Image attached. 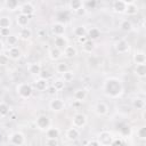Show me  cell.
Masks as SVG:
<instances>
[{
    "mask_svg": "<svg viewBox=\"0 0 146 146\" xmlns=\"http://www.w3.org/2000/svg\"><path fill=\"white\" fill-rule=\"evenodd\" d=\"M133 73L140 78V79H144L146 76V64H138L135 66L133 68Z\"/></svg>",
    "mask_w": 146,
    "mask_h": 146,
    "instance_id": "28",
    "label": "cell"
},
{
    "mask_svg": "<svg viewBox=\"0 0 146 146\" xmlns=\"http://www.w3.org/2000/svg\"><path fill=\"white\" fill-rule=\"evenodd\" d=\"M103 90H104V92L107 97L119 98L123 94V84H122L121 80H119L117 78L111 76V78H107L104 81Z\"/></svg>",
    "mask_w": 146,
    "mask_h": 146,
    "instance_id": "1",
    "label": "cell"
},
{
    "mask_svg": "<svg viewBox=\"0 0 146 146\" xmlns=\"http://www.w3.org/2000/svg\"><path fill=\"white\" fill-rule=\"evenodd\" d=\"M9 59L11 60H18L21 57H22V51L18 47H11L8 49V52H7Z\"/></svg>",
    "mask_w": 146,
    "mask_h": 146,
    "instance_id": "19",
    "label": "cell"
},
{
    "mask_svg": "<svg viewBox=\"0 0 146 146\" xmlns=\"http://www.w3.org/2000/svg\"><path fill=\"white\" fill-rule=\"evenodd\" d=\"M33 86H34V88H35L38 91H46L49 84H48V81H47V80H43V79L38 78V79L34 80Z\"/></svg>",
    "mask_w": 146,
    "mask_h": 146,
    "instance_id": "20",
    "label": "cell"
},
{
    "mask_svg": "<svg viewBox=\"0 0 146 146\" xmlns=\"http://www.w3.org/2000/svg\"><path fill=\"white\" fill-rule=\"evenodd\" d=\"M83 2H84V1H82V0H71V1L68 2V9L75 14L80 8H82V7L84 6Z\"/></svg>",
    "mask_w": 146,
    "mask_h": 146,
    "instance_id": "27",
    "label": "cell"
},
{
    "mask_svg": "<svg viewBox=\"0 0 146 146\" xmlns=\"http://www.w3.org/2000/svg\"><path fill=\"white\" fill-rule=\"evenodd\" d=\"M132 59H133V63L136 65L145 64L146 63V54L143 50H136L133 52V55H132Z\"/></svg>",
    "mask_w": 146,
    "mask_h": 146,
    "instance_id": "14",
    "label": "cell"
},
{
    "mask_svg": "<svg viewBox=\"0 0 146 146\" xmlns=\"http://www.w3.org/2000/svg\"><path fill=\"white\" fill-rule=\"evenodd\" d=\"M9 63V57L7 54L0 52V66H6Z\"/></svg>",
    "mask_w": 146,
    "mask_h": 146,
    "instance_id": "42",
    "label": "cell"
},
{
    "mask_svg": "<svg viewBox=\"0 0 146 146\" xmlns=\"http://www.w3.org/2000/svg\"><path fill=\"white\" fill-rule=\"evenodd\" d=\"M73 78H74V73L72 71H70V70L67 72H65L64 74H62V80L64 82H70V81L73 80Z\"/></svg>",
    "mask_w": 146,
    "mask_h": 146,
    "instance_id": "40",
    "label": "cell"
},
{
    "mask_svg": "<svg viewBox=\"0 0 146 146\" xmlns=\"http://www.w3.org/2000/svg\"><path fill=\"white\" fill-rule=\"evenodd\" d=\"M16 92L22 99H29L33 94V88L27 82H21L16 86Z\"/></svg>",
    "mask_w": 146,
    "mask_h": 146,
    "instance_id": "2",
    "label": "cell"
},
{
    "mask_svg": "<svg viewBox=\"0 0 146 146\" xmlns=\"http://www.w3.org/2000/svg\"><path fill=\"white\" fill-rule=\"evenodd\" d=\"M18 38L26 41V40H30L32 38V30L30 27H23L19 30V33H18Z\"/></svg>",
    "mask_w": 146,
    "mask_h": 146,
    "instance_id": "29",
    "label": "cell"
},
{
    "mask_svg": "<svg viewBox=\"0 0 146 146\" xmlns=\"http://www.w3.org/2000/svg\"><path fill=\"white\" fill-rule=\"evenodd\" d=\"M55 70H56L57 73H59V74H64L65 72L68 71V65H67L65 62H59V63L56 64Z\"/></svg>",
    "mask_w": 146,
    "mask_h": 146,
    "instance_id": "37",
    "label": "cell"
},
{
    "mask_svg": "<svg viewBox=\"0 0 146 146\" xmlns=\"http://www.w3.org/2000/svg\"><path fill=\"white\" fill-rule=\"evenodd\" d=\"M86 14H87V9H86V7H84V6H83L82 8H80V9L75 13V15H78V16H84Z\"/></svg>",
    "mask_w": 146,
    "mask_h": 146,
    "instance_id": "47",
    "label": "cell"
},
{
    "mask_svg": "<svg viewBox=\"0 0 146 146\" xmlns=\"http://www.w3.org/2000/svg\"><path fill=\"white\" fill-rule=\"evenodd\" d=\"M87 96H88V91H87V89H84V88H79V89H76V90L74 91V94H73V98H74L75 100H78V102H83V100H86Z\"/></svg>",
    "mask_w": 146,
    "mask_h": 146,
    "instance_id": "21",
    "label": "cell"
},
{
    "mask_svg": "<svg viewBox=\"0 0 146 146\" xmlns=\"http://www.w3.org/2000/svg\"><path fill=\"white\" fill-rule=\"evenodd\" d=\"M50 31L55 36H64L65 31H66V25L65 23H59V22H55L51 24L50 26Z\"/></svg>",
    "mask_w": 146,
    "mask_h": 146,
    "instance_id": "7",
    "label": "cell"
},
{
    "mask_svg": "<svg viewBox=\"0 0 146 146\" xmlns=\"http://www.w3.org/2000/svg\"><path fill=\"white\" fill-rule=\"evenodd\" d=\"M3 8H5V7H3V2H1V1H0V13L3 10Z\"/></svg>",
    "mask_w": 146,
    "mask_h": 146,
    "instance_id": "51",
    "label": "cell"
},
{
    "mask_svg": "<svg viewBox=\"0 0 146 146\" xmlns=\"http://www.w3.org/2000/svg\"><path fill=\"white\" fill-rule=\"evenodd\" d=\"M88 122V119H87V115L83 114V113H75L73 116H72V127L74 128H83L86 127Z\"/></svg>",
    "mask_w": 146,
    "mask_h": 146,
    "instance_id": "5",
    "label": "cell"
},
{
    "mask_svg": "<svg viewBox=\"0 0 146 146\" xmlns=\"http://www.w3.org/2000/svg\"><path fill=\"white\" fill-rule=\"evenodd\" d=\"M84 146H100V145H99V143H98L97 139H91V140H89Z\"/></svg>",
    "mask_w": 146,
    "mask_h": 146,
    "instance_id": "46",
    "label": "cell"
},
{
    "mask_svg": "<svg viewBox=\"0 0 146 146\" xmlns=\"http://www.w3.org/2000/svg\"><path fill=\"white\" fill-rule=\"evenodd\" d=\"M18 40H19V38H18V35H16V34H10L9 36H7L6 38V42H7V44L11 48V47H16V44L18 43Z\"/></svg>",
    "mask_w": 146,
    "mask_h": 146,
    "instance_id": "36",
    "label": "cell"
},
{
    "mask_svg": "<svg viewBox=\"0 0 146 146\" xmlns=\"http://www.w3.org/2000/svg\"><path fill=\"white\" fill-rule=\"evenodd\" d=\"M125 7H127V1L124 0H115L112 3V8L116 14H124Z\"/></svg>",
    "mask_w": 146,
    "mask_h": 146,
    "instance_id": "12",
    "label": "cell"
},
{
    "mask_svg": "<svg viewBox=\"0 0 146 146\" xmlns=\"http://www.w3.org/2000/svg\"><path fill=\"white\" fill-rule=\"evenodd\" d=\"M65 137L67 140L70 141H75L76 139H79L80 137V130L78 128H74V127H71L66 130L65 132Z\"/></svg>",
    "mask_w": 146,
    "mask_h": 146,
    "instance_id": "11",
    "label": "cell"
},
{
    "mask_svg": "<svg viewBox=\"0 0 146 146\" xmlns=\"http://www.w3.org/2000/svg\"><path fill=\"white\" fill-rule=\"evenodd\" d=\"M2 49H3V42L0 40V52L2 51Z\"/></svg>",
    "mask_w": 146,
    "mask_h": 146,
    "instance_id": "52",
    "label": "cell"
},
{
    "mask_svg": "<svg viewBox=\"0 0 146 146\" xmlns=\"http://www.w3.org/2000/svg\"><path fill=\"white\" fill-rule=\"evenodd\" d=\"M34 11H35V7L33 6L32 2H23L19 6V13L21 14H24V15H26L29 17L31 15H33Z\"/></svg>",
    "mask_w": 146,
    "mask_h": 146,
    "instance_id": "10",
    "label": "cell"
},
{
    "mask_svg": "<svg viewBox=\"0 0 146 146\" xmlns=\"http://www.w3.org/2000/svg\"><path fill=\"white\" fill-rule=\"evenodd\" d=\"M8 141L13 146H23L25 144V135L21 131H14L8 136Z\"/></svg>",
    "mask_w": 146,
    "mask_h": 146,
    "instance_id": "3",
    "label": "cell"
},
{
    "mask_svg": "<svg viewBox=\"0 0 146 146\" xmlns=\"http://www.w3.org/2000/svg\"><path fill=\"white\" fill-rule=\"evenodd\" d=\"M62 56H63V50H60V49H58V48H56V47L50 48L49 51H48V57H49V59L52 60V62L59 60V59L62 58Z\"/></svg>",
    "mask_w": 146,
    "mask_h": 146,
    "instance_id": "13",
    "label": "cell"
},
{
    "mask_svg": "<svg viewBox=\"0 0 146 146\" xmlns=\"http://www.w3.org/2000/svg\"><path fill=\"white\" fill-rule=\"evenodd\" d=\"M83 5H84V7H86V9L88 10V9H95L96 8V6H97V1L96 0H88V1H86V2H83Z\"/></svg>",
    "mask_w": 146,
    "mask_h": 146,
    "instance_id": "43",
    "label": "cell"
},
{
    "mask_svg": "<svg viewBox=\"0 0 146 146\" xmlns=\"http://www.w3.org/2000/svg\"><path fill=\"white\" fill-rule=\"evenodd\" d=\"M11 26V18L9 16L0 17V29H10Z\"/></svg>",
    "mask_w": 146,
    "mask_h": 146,
    "instance_id": "35",
    "label": "cell"
},
{
    "mask_svg": "<svg viewBox=\"0 0 146 146\" xmlns=\"http://www.w3.org/2000/svg\"><path fill=\"white\" fill-rule=\"evenodd\" d=\"M19 6H21V3L17 0H6L3 2V7L9 11H15V10L19 9Z\"/></svg>",
    "mask_w": 146,
    "mask_h": 146,
    "instance_id": "22",
    "label": "cell"
},
{
    "mask_svg": "<svg viewBox=\"0 0 146 146\" xmlns=\"http://www.w3.org/2000/svg\"><path fill=\"white\" fill-rule=\"evenodd\" d=\"M27 70H29V73H30L31 75H33V76H39V74H40V72H41V70H42V67H41V64H39V63H32V64L29 65Z\"/></svg>",
    "mask_w": 146,
    "mask_h": 146,
    "instance_id": "25",
    "label": "cell"
},
{
    "mask_svg": "<svg viewBox=\"0 0 146 146\" xmlns=\"http://www.w3.org/2000/svg\"><path fill=\"white\" fill-rule=\"evenodd\" d=\"M97 140L100 146H111L113 144V136L110 131H102L98 135Z\"/></svg>",
    "mask_w": 146,
    "mask_h": 146,
    "instance_id": "6",
    "label": "cell"
},
{
    "mask_svg": "<svg viewBox=\"0 0 146 146\" xmlns=\"http://www.w3.org/2000/svg\"><path fill=\"white\" fill-rule=\"evenodd\" d=\"M29 23H30V17H29V16H26V15H24V14H21V13L16 15V24H17L21 29L27 27Z\"/></svg>",
    "mask_w": 146,
    "mask_h": 146,
    "instance_id": "16",
    "label": "cell"
},
{
    "mask_svg": "<svg viewBox=\"0 0 146 146\" xmlns=\"http://www.w3.org/2000/svg\"><path fill=\"white\" fill-rule=\"evenodd\" d=\"M44 146H59L58 139H50V138H46V140H44Z\"/></svg>",
    "mask_w": 146,
    "mask_h": 146,
    "instance_id": "44",
    "label": "cell"
},
{
    "mask_svg": "<svg viewBox=\"0 0 146 146\" xmlns=\"http://www.w3.org/2000/svg\"><path fill=\"white\" fill-rule=\"evenodd\" d=\"M44 132H46L47 138H50V139H58V137H59V135H60L59 129L56 128V127H50V128H48Z\"/></svg>",
    "mask_w": 146,
    "mask_h": 146,
    "instance_id": "26",
    "label": "cell"
},
{
    "mask_svg": "<svg viewBox=\"0 0 146 146\" xmlns=\"http://www.w3.org/2000/svg\"><path fill=\"white\" fill-rule=\"evenodd\" d=\"M0 35L1 36H9L10 35V29H0Z\"/></svg>",
    "mask_w": 146,
    "mask_h": 146,
    "instance_id": "45",
    "label": "cell"
},
{
    "mask_svg": "<svg viewBox=\"0 0 146 146\" xmlns=\"http://www.w3.org/2000/svg\"><path fill=\"white\" fill-rule=\"evenodd\" d=\"M68 46L67 44V40L65 39V36H55L54 39V47L60 49V50H64V48Z\"/></svg>",
    "mask_w": 146,
    "mask_h": 146,
    "instance_id": "24",
    "label": "cell"
},
{
    "mask_svg": "<svg viewBox=\"0 0 146 146\" xmlns=\"http://www.w3.org/2000/svg\"><path fill=\"white\" fill-rule=\"evenodd\" d=\"M137 137L140 139V140H145L146 139V127L141 125L137 129Z\"/></svg>",
    "mask_w": 146,
    "mask_h": 146,
    "instance_id": "39",
    "label": "cell"
},
{
    "mask_svg": "<svg viewBox=\"0 0 146 146\" xmlns=\"http://www.w3.org/2000/svg\"><path fill=\"white\" fill-rule=\"evenodd\" d=\"M145 105H146V103H145V99H144V98L136 97V98H133V100H132V106H133L136 110H144V108H145Z\"/></svg>",
    "mask_w": 146,
    "mask_h": 146,
    "instance_id": "32",
    "label": "cell"
},
{
    "mask_svg": "<svg viewBox=\"0 0 146 146\" xmlns=\"http://www.w3.org/2000/svg\"><path fill=\"white\" fill-rule=\"evenodd\" d=\"M121 132H122L124 136H129L130 132H131V128H130V127H123V128L121 129Z\"/></svg>",
    "mask_w": 146,
    "mask_h": 146,
    "instance_id": "48",
    "label": "cell"
},
{
    "mask_svg": "<svg viewBox=\"0 0 146 146\" xmlns=\"http://www.w3.org/2000/svg\"><path fill=\"white\" fill-rule=\"evenodd\" d=\"M95 49V42L91 40H87L83 44H82V50L87 54H91Z\"/></svg>",
    "mask_w": 146,
    "mask_h": 146,
    "instance_id": "34",
    "label": "cell"
},
{
    "mask_svg": "<svg viewBox=\"0 0 146 146\" xmlns=\"http://www.w3.org/2000/svg\"><path fill=\"white\" fill-rule=\"evenodd\" d=\"M46 91H47V94H48V95H55V94L57 92V90H56L52 86H48V88H47V90H46Z\"/></svg>",
    "mask_w": 146,
    "mask_h": 146,
    "instance_id": "49",
    "label": "cell"
},
{
    "mask_svg": "<svg viewBox=\"0 0 146 146\" xmlns=\"http://www.w3.org/2000/svg\"><path fill=\"white\" fill-rule=\"evenodd\" d=\"M120 29L124 32H131L132 29H133V25L131 23V21L129 19H123L121 23H120Z\"/></svg>",
    "mask_w": 146,
    "mask_h": 146,
    "instance_id": "33",
    "label": "cell"
},
{
    "mask_svg": "<svg viewBox=\"0 0 146 146\" xmlns=\"http://www.w3.org/2000/svg\"><path fill=\"white\" fill-rule=\"evenodd\" d=\"M100 30L98 29V27H95V26H92V27H90L89 30H87V38H88V40H91V41H95V40H97V39H99L100 38Z\"/></svg>",
    "mask_w": 146,
    "mask_h": 146,
    "instance_id": "18",
    "label": "cell"
},
{
    "mask_svg": "<svg viewBox=\"0 0 146 146\" xmlns=\"http://www.w3.org/2000/svg\"><path fill=\"white\" fill-rule=\"evenodd\" d=\"M65 108V102L60 98H54L49 102V110L52 112H60Z\"/></svg>",
    "mask_w": 146,
    "mask_h": 146,
    "instance_id": "8",
    "label": "cell"
},
{
    "mask_svg": "<svg viewBox=\"0 0 146 146\" xmlns=\"http://www.w3.org/2000/svg\"><path fill=\"white\" fill-rule=\"evenodd\" d=\"M51 86H52L57 91H60V90L64 89V87H65V82H64L62 79H57V80L54 81V83H52Z\"/></svg>",
    "mask_w": 146,
    "mask_h": 146,
    "instance_id": "38",
    "label": "cell"
},
{
    "mask_svg": "<svg viewBox=\"0 0 146 146\" xmlns=\"http://www.w3.org/2000/svg\"><path fill=\"white\" fill-rule=\"evenodd\" d=\"M114 48H115V51L117 54H125L129 51L130 46L125 39H120L114 43Z\"/></svg>",
    "mask_w": 146,
    "mask_h": 146,
    "instance_id": "9",
    "label": "cell"
},
{
    "mask_svg": "<svg viewBox=\"0 0 146 146\" xmlns=\"http://www.w3.org/2000/svg\"><path fill=\"white\" fill-rule=\"evenodd\" d=\"M10 106L6 102H0V119H5L9 115Z\"/></svg>",
    "mask_w": 146,
    "mask_h": 146,
    "instance_id": "30",
    "label": "cell"
},
{
    "mask_svg": "<svg viewBox=\"0 0 146 146\" xmlns=\"http://www.w3.org/2000/svg\"><path fill=\"white\" fill-rule=\"evenodd\" d=\"M34 124H35V127L39 129V130H41V131H46L48 128H50L51 127V120L47 116V115H39V116H36V119H35V121H34Z\"/></svg>",
    "mask_w": 146,
    "mask_h": 146,
    "instance_id": "4",
    "label": "cell"
},
{
    "mask_svg": "<svg viewBox=\"0 0 146 146\" xmlns=\"http://www.w3.org/2000/svg\"><path fill=\"white\" fill-rule=\"evenodd\" d=\"M73 34H74L76 38L84 36V35H87V27H86L84 25H78V26L74 27Z\"/></svg>",
    "mask_w": 146,
    "mask_h": 146,
    "instance_id": "31",
    "label": "cell"
},
{
    "mask_svg": "<svg viewBox=\"0 0 146 146\" xmlns=\"http://www.w3.org/2000/svg\"><path fill=\"white\" fill-rule=\"evenodd\" d=\"M95 112L99 116H104L108 113V105L104 102H98L95 106Z\"/></svg>",
    "mask_w": 146,
    "mask_h": 146,
    "instance_id": "15",
    "label": "cell"
},
{
    "mask_svg": "<svg viewBox=\"0 0 146 146\" xmlns=\"http://www.w3.org/2000/svg\"><path fill=\"white\" fill-rule=\"evenodd\" d=\"M88 40V38H87V35H84V36H80V38H78V41L81 43V44H83L86 41Z\"/></svg>",
    "mask_w": 146,
    "mask_h": 146,
    "instance_id": "50",
    "label": "cell"
},
{
    "mask_svg": "<svg viewBox=\"0 0 146 146\" xmlns=\"http://www.w3.org/2000/svg\"><path fill=\"white\" fill-rule=\"evenodd\" d=\"M51 76H52V74H51L48 70H41L40 74H39V78H40V79H43V80H47V81H48Z\"/></svg>",
    "mask_w": 146,
    "mask_h": 146,
    "instance_id": "41",
    "label": "cell"
},
{
    "mask_svg": "<svg viewBox=\"0 0 146 146\" xmlns=\"http://www.w3.org/2000/svg\"><path fill=\"white\" fill-rule=\"evenodd\" d=\"M63 55L66 58L71 59V58H74L78 55V50H76V48L74 46H66L64 48V50H63Z\"/></svg>",
    "mask_w": 146,
    "mask_h": 146,
    "instance_id": "23",
    "label": "cell"
},
{
    "mask_svg": "<svg viewBox=\"0 0 146 146\" xmlns=\"http://www.w3.org/2000/svg\"><path fill=\"white\" fill-rule=\"evenodd\" d=\"M138 11H139V8H138V6L136 5L135 1H130V2L127 1V7H125V11H124L125 15H128V16H133V15H136Z\"/></svg>",
    "mask_w": 146,
    "mask_h": 146,
    "instance_id": "17",
    "label": "cell"
}]
</instances>
